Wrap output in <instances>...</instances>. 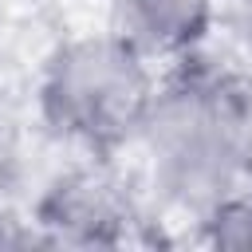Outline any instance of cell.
Wrapping results in <instances>:
<instances>
[{
    "mask_svg": "<svg viewBox=\"0 0 252 252\" xmlns=\"http://www.w3.org/2000/svg\"><path fill=\"white\" fill-rule=\"evenodd\" d=\"M158 98L150 55L122 32L83 35L63 43L39 83L43 122L94 154L118 150L142 134V122Z\"/></svg>",
    "mask_w": 252,
    "mask_h": 252,
    "instance_id": "6da1fadb",
    "label": "cell"
},
{
    "mask_svg": "<svg viewBox=\"0 0 252 252\" xmlns=\"http://www.w3.org/2000/svg\"><path fill=\"white\" fill-rule=\"evenodd\" d=\"M138 142L150 154L154 189L177 209L205 217L240 189V173L224 138L217 79H177L158 87Z\"/></svg>",
    "mask_w": 252,
    "mask_h": 252,
    "instance_id": "7a4b0ae2",
    "label": "cell"
},
{
    "mask_svg": "<svg viewBox=\"0 0 252 252\" xmlns=\"http://www.w3.org/2000/svg\"><path fill=\"white\" fill-rule=\"evenodd\" d=\"M32 220L47 248H114L130 240V228L138 224V197L110 165L87 161L71 165L43 189Z\"/></svg>",
    "mask_w": 252,
    "mask_h": 252,
    "instance_id": "3957f363",
    "label": "cell"
},
{
    "mask_svg": "<svg viewBox=\"0 0 252 252\" xmlns=\"http://www.w3.org/2000/svg\"><path fill=\"white\" fill-rule=\"evenodd\" d=\"M213 28V0H118V32L146 55H185Z\"/></svg>",
    "mask_w": 252,
    "mask_h": 252,
    "instance_id": "277c9868",
    "label": "cell"
},
{
    "mask_svg": "<svg viewBox=\"0 0 252 252\" xmlns=\"http://www.w3.org/2000/svg\"><path fill=\"white\" fill-rule=\"evenodd\" d=\"M220 91V118L232 165L240 173V185H252V75L217 79Z\"/></svg>",
    "mask_w": 252,
    "mask_h": 252,
    "instance_id": "5b68a950",
    "label": "cell"
},
{
    "mask_svg": "<svg viewBox=\"0 0 252 252\" xmlns=\"http://www.w3.org/2000/svg\"><path fill=\"white\" fill-rule=\"evenodd\" d=\"M201 224H205V240L213 248L252 252V185H240L236 193H228L217 209H209L201 217Z\"/></svg>",
    "mask_w": 252,
    "mask_h": 252,
    "instance_id": "8992f818",
    "label": "cell"
},
{
    "mask_svg": "<svg viewBox=\"0 0 252 252\" xmlns=\"http://www.w3.org/2000/svg\"><path fill=\"white\" fill-rule=\"evenodd\" d=\"M8 248H47V240L32 217L24 220L12 209H0V252H8Z\"/></svg>",
    "mask_w": 252,
    "mask_h": 252,
    "instance_id": "52a82bcc",
    "label": "cell"
},
{
    "mask_svg": "<svg viewBox=\"0 0 252 252\" xmlns=\"http://www.w3.org/2000/svg\"><path fill=\"white\" fill-rule=\"evenodd\" d=\"M12 142H16V118H12V106H8V98L0 91V169L12 158Z\"/></svg>",
    "mask_w": 252,
    "mask_h": 252,
    "instance_id": "ba28073f",
    "label": "cell"
}]
</instances>
